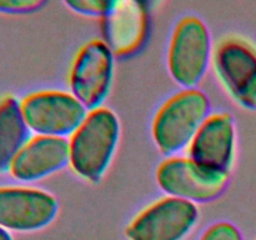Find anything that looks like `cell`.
I'll use <instances>...</instances> for the list:
<instances>
[{"label":"cell","instance_id":"6da1fadb","mask_svg":"<svg viewBox=\"0 0 256 240\" xmlns=\"http://www.w3.org/2000/svg\"><path fill=\"white\" fill-rule=\"evenodd\" d=\"M120 135L118 116L108 108L88 112L84 122L70 135L69 164L88 182H99L112 159Z\"/></svg>","mask_w":256,"mask_h":240},{"label":"cell","instance_id":"7a4b0ae2","mask_svg":"<svg viewBox=\"0 0 256 240\" xmlns=\"http://www.w3.org/2000/svg\"><path fill=\"white\" fill-rule=\"evenodd\" d=\"M209 112V99L198 89H185L169 98L159 108L152 125L160 152L172 155L189 146Z\"/></svg>","mask_w":256,"mask_h":240},{"label":"cell","instance_id":"3957f363","mask_svg":"<svg viewBox=\"0 0 256 240\" xmlns=\"http://www.w3.org/2000/svg\"><path fill=\"white\" fill-rule=\"evenodd\" d=\"M212 40L200 18L188 15L180 19L172 34L168 65L172 79L185 89H195L209 66Z\"/></svg>","mask_w":256,"mask_h":240},{"label":"cell","instance_id":"277c9868","mask_svg":"<svg viewBox=\"0 0 256 240\" xmlns=\"http://www.w3.org/2000/svg\"><path fill=\"white\" fill-rule=\"evenodd\" d=\"M28 128L45 136H70L88 115V109L72 92L42 90L20 100Z\"/></svg>","mask_w":256,"mask_h":240},{"label":"cell","instance_id":"5b68a950","mask_svg":"<svg viewBox=\"0 0 256 240\" xmlns=\"http://www.w3.org/2000/svg\"><path fill=\"white\" fill-rule=\"evenodd\" d=\"M228 175L182 156L168 158L156 170L158 184L169 196L194 204L219 198L226 188Z\"/></svg>","mask_w":256,"mask_h":240},{"label":"cell","instance_id":"8992f818","mask_svg":"<svg viewBox=\"0 0 256 240\" xmlns=\"http://www.w3.org/2000/svg\"><path fill=\"white\" fill-rule=\"evenodd\" d=\"M196 204L174 196L156 200L132 220L129 240H182L196 224Z\"/></svg>","mask_w":256,"mask_h":240},{"label":"cell","instance_id":"52a82bcc","mask_svg":"<svg viewBox=\"0 0 256 240\" xmlns=\"http://www.w3.org/2000/svg\"><path fill=\"white\" fill-rule=\"evenodd\" d=\"M114 75V52L102 40H92L78 52L70 69V89L86 109L102 106Z\"/></svg>","mask_w":256,"mask_h":240},{"label":"cell","instance_id":"ba28073f","mask_svg":"<svg viewBox=\"0 0 256 240\" xmlns=\"http://www.w3.org/2000/svg\"><path fill=\"white\" fill-rule=\"evenodd\" d=\"M58 212V202L38 188L0 186V226L12 232H35L48 226Z\"/></svg>","mask_w":256,"mask_h":240},{"label":"cell","instance_id":"9c48e42d","mask_svg":"<svg viewBox=\"0 0 256 240\" xmlns=\"http://www.w3.org/2000/svg\"><path fill=\"white\" fill-rule=\"evenodd\" d=\"M188 154L190 159L209 169L229 174L235 156V125L232 115H209L188 146Z\"/></svg>","mask_w":256,"mask_h":240},{"label":"cell","instance_id":"30bf717a","mask_svg":"<svg viewBox=\"0 0 256 240\" xmlns=\"http://www.w3.org/2000/svg\"><path fill=\"white\" fill-rule=\"evenodd\" d=\"M69 164V140L36 135L30 138L12 160L9 172L20 182H36Z\"/></svg>","mask_w":256,"mask_h":240},{"label":"cell","instance_id":"8fae6325","mask_svg":"<svg viewBox=\"0 0 256 240\" xmlns=\"http://www.w3.org/2000/svg\"><path fill=\"white\" fill-rule=\"evenodd\" d=\"M214 62L228 92L242 104L256 84V49L244 40L230 38L216 48Z\"/></svg>","mask_w":256,"mask_h":240},{"label":"cell","instance_id":"7c38bea8","mask_svg":"<svg viewBox=\"0 0 256 240\" xmlns=\"http://www.w3.org/2000/svg\"><path fill=\"white\" fill-rule=\"evenodd\" d=\"M146 12L135 2H114L104 16V32L112 52L128 55L136 52L146 34Z\"/></svg>","mask_w":256,"mask_h":240},{"label":"cell","instance_id":"4fadbf2b","mask_svg":"<svg viewBox=\"0 0 256 240\" xmlns=\"http://www.w3.org/2000/svg\"><path fill=\"white\" fill-rule=\"evenodd\" d=\"M20 102L12 95L0 99V172L9 170L22 148L30 139Z\"/></svg>","mask_w":256,"mask_h":240},{"label":"cell","instance_id":"5bb4252c","mask_svg":"<svg viewBox=\"0 0 256 240\" xmlns=\"http://www.w3.org/2000/svg\"><path fill=\"white\" fill-rule=\"evenodd\" d=\"M200 240H244L242 232L235 225L228 222H219L210 225Z\"/></svg>","mask_w":256,"mask_h":240},{"label":"cell","instance_id":"9a60e30c","mask_svg":"<svg viewBox=\"0 0 256 240\" xmlns=\"http://www.w3.org/2000/svg\"><path fill=\"white\" fill-rule=\"evenodd\" d=\"M114 2H105V0H76V2H68L66 5L74 9L76 12L84 15H96L104 18L112 8Z\"/></svg>","mask_w":256,"mask_h":240},{"label":"cell","instance_id":"2e32d148","mask_svg":"<svg viewBox=\"0 0 256 240\" xmlns=\"http://www.w3.org/2000/svg\"><path fill=\"white\" fill-rule=\"evenodd\" d=\"M44 4V2L39 0H0V12L25 14L40 9Z\"/></svg>","mask_w":256,"mask_h":240},{"label":"cell","instance_id":"e0dca14e","mask_svg":"<svg viewBox=\"0 0 256 240\" xmlns=\"http://www.w3.org/2000/svg\"><path fill=\"white\" fill-rule=\"evenodd\" d=\"M242 105L246 108H250V109H256V84H255L254 89L250 92V94L248 95L246 99L244 100Z\"/></svg>","mask_w":256,"mask_h":240},{"label":"cell","instance_id":"ac0fdd59","mask_svg":"<svg viewBox=\"0 0 256 240\" xmlns=\"http://www.w3.org/2000/svg\"><path fill=\"white\" fill-rule=\"evenodd\" d=\"M0 240H12V235L9 234V232L2 229V226H0Z\"/></svg>","mask_w":256,"mask_h":240}]
</instances>
